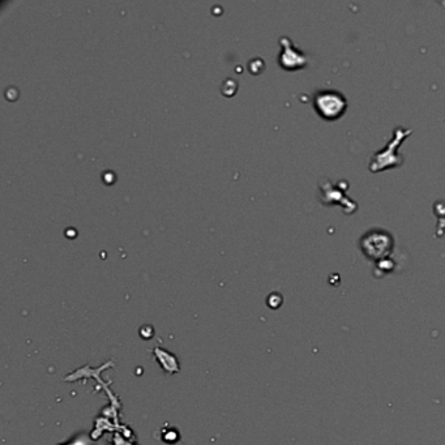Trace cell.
I'll return each mask as SVG.
<instances>
[{
    "label": "cell",
    "mask_w": 445,
    "mask_h": 445,
    "mask_svg": "<svg viewBox=\"0 0 445 445\" xmlns=\"http://www.w3.org/2000/svg\"><path fill=\"white\" fill-rule=\"evenodd\" d=\"M315 106L321 114V117L326 119H336L341 117L346 109V99L337 91H320L315 98Z\"/></svg>",
    "instance_id": "cell-1"
}]
</instances>
